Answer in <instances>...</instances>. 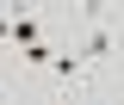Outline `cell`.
I'll list each match as a JSON object with an SVG mask.
<instances>
[{"label":"cell","instance_id":"6da1fadb","mask_svg":"<svg viewBox=\"0 0 124 105\" xmlns=\"http://www.w3.org/2000/svg\"><path fill=\"white\" fill-rule=\"evenodd\" d=\"M118 49H124V13L118 6H87L81 31H75V56L87 68H106V62H118Z\"/></svg>","mask_w":124,"mask_h":105},{"label":"cell","instance_id":"7a4b0ae2","mask_svg":"<svg viewBox=\"0 0 124 105\" xmlns=\"http://www.w3.org/2000/svg\"><path fill=\"white\" fill-rule=\"evenodd\" d=\"M25 105H75V99H68V93H31Z\"/></svg>","mask_w":124,"mask_h":105},{"label":"cell","instance_id":"3957f363","mask_svg":"<svg viewBox=\"0 0 124 105\" xmlns=\"http://www.w3.org/2000/svg\"><path fill=\"white\" fill-rule=\"evenodd\" d=\"M118 62H124V49H118Z\"/></svg>","mask_w":124,"mask_h":105}]
</instances>
